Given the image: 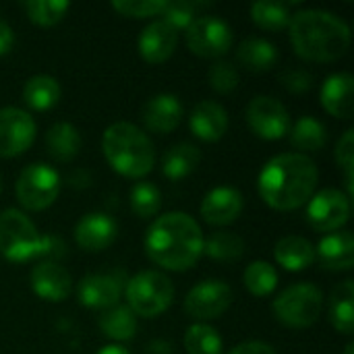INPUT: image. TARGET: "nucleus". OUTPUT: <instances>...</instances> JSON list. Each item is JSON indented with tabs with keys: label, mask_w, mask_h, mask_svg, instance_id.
<instances>
[{
	"label": "nucleus",
	"mask_w": 354,
	"mask_h": 354,
	"mask_svg": "<svg viewBox=\"0 0 354 354\" xmlns=\"http://www.w3.org/2000/svg\"><path fill=\"white\" fill-rule=\"evenodd\" d=\"M319 170L309 156L290 151L274 156L259 172L257 189L263 203L276 212H292L317 191Z\"/></svg>",
	"instance_id": "nucleus-1"
},
{
	"label": "nucleus",
	"mask_w": 354,
	"mask_h": 354,
	"mask_svg": "<svg viewBox=\"0 0 354 354\" xmlns=\"http://www.w3.org/2000/svg\"><path fill=\"white\" fill-rule=\"evenodd\" d=\"M203 230L199 222L185 212H170L149 226L145 234L147 257L168 270V272H187L203 255Z\"/></svg>",
	"instance_id": "nucleus-2"
},
{
	"label": "nucleus",
	"mask_w": 354,
	"mask_h": 354,
	"mask_svg": "<svg viewBox=\"0 0 354 354\" xmlns=\"http://www.w3.org/2000/svg\"><path fill=\"white\" fill-rule=\"evenodd\" d=\"M290 44L295 52L309 62H334L351 48L348 23L324 8H303L292 12Z\"/></svg>",
	"instance_id": "nucleus-3"
},
{
	"label": "nucleus",
	"mask_w": 354,
	"mask_h": 354,
	"mask_svg": "<svg viewBox=\"0 0 354 354\" xmlns=\"http://www.w3.org/2000/svg\"><path fill=\"white\" fill-rule=\"evenodd\" d=\"M102 151L110 168L127 178H143L156 164L151 139L133 122L110 124L102 135Z\"/></svg>",
	"instance_id": "nucleus-4"
},
{
	"label": "nucleus",
	"mask_w": 354,
	"mask_h": 354,
	"mask_svg": "<svg viewBox=\"0 0 354 354\" xmlns=\"http://www.w3.org/2000/svg\"><path fill=\"white\" fill-rule=\"evenodd\" d=\"M60 241L52 236H41L35 224L17 207H8L0 214V255L12 263H23L31 259L56 257Z\"/></svg>",
	"instance_id": "nucleus-5"
},
{
	"label": "nucleus",
	"mask_w": 354,
	"mask_h": 354,
	"mask_svg": "<svg viewBox=\"0 0 354 354\" xmlns=\"http://www.w3.org/2000/svg\"><path fill=\"white\" fill-rule=\"evenodd\" d=\"M124 297H127V307L145 319L158 317L174 301V286L170 278L162 272L156 270H145L135 274L127 286H124Z\"/></svg>",
	"instance_id": "nucleus-6"
},
{
	"label": "nucleus",
	"mask_w": 354,
	"mask_h": 354,
	"mask_svg": "<svg viewBox=\"0 0 354 354\" xmlns=\"http://www.w3.org/2000/svg\"><path fill=\"white\" fill-rule=\"evenodd\" d=\"M324 309V292L309 282H299L282 290L274 303L272 311L276 319L292 330H305L311 328Z\"/></svg>",
	"instance_id": "nucleus-7"
},
{
	"label": "nucleus",
	"mask_w": 354,
	"mask_h": 354,
	"mask_svg": "<svg viewBox=\"0 0 354 354\" xmlns=\"http://www.w3.org/2000/svg\"><path fill=\"white\" fill-rule=\"evenodd\" d=\"M17 201L27 212L48 209L60 193V174L44 162L29 164L21 170L15 185Z\"/></svg>",
	"instance_id": "nucleus-8"
},
{
	"label": "nucleus",
	"mask_w": 354,
	"mask_h": 354,
	"mask_svg": "<svg viewBox=\"0 0 354 354\" xmlns=\"http://www.w3.org/2000/svg\"><path fill=\"white\" fill-rule=\"evenodd\" d=\"M187 48L199 58H220L232 48V29L228 23L214 15H197L185 29Z\"/></svg>",
	"instance_id": "nucleus-9"
},
{
	"label": "nucleus",
	"mask_w": 354,
	"mask_h": 354,
	"mask_svg": "<svg viewBox=\"0 0 354 354\" xmlns=\"http://www.w3.org/2000/svg\"><path fill=\"white\" fill-rule=\"evenodd\" d=\"M305 218L317 232L342 230L351 218V197L338 189L315 191L305 205Z\"/></svg>",
	"instance_id": "nucleus-10"
},
{
	"label": "nucleus",
	"mask_w": 354,
	"mask_h": 354,
	"mask_svg": "<svg viewBox=\"0 0 354 354\" xmlns=\"http://www.w3.org/2000/svg\"><path fill=\"white\" fill-rule=\"evenodd\" d=\"M247 124L257 137L278 141L290 131V112L278 97L257 95L247 106Z\"/></svg>",
	"instance_id": "nucleus-11"
},
{
	"label": "nucleus",
	"mask_w": 354,
	"mask_h": 354,
	"mask_svg": "<svg viewBox=\"0 0 354 354\" xmlns=\"http://www.w3.org/2000/svg\"><path fill=\"white\" fill-rule=\"evenodd\" d=\"M232 288L222 280H203L185 297V311L197 322L222 317L232 305Z\"/></svg>",
	"instance_id": "nucleus-12"
},
{
	"label": "nucleus",
	"mask_w": 354,
	"mask_h": 354,
	"mask_svg": "<svg viewBox=\"0 0 354 354\" xmlns=\"http://www.w3.org/2000/svg\"><path fill=\"white\" fill-rule=\"evenodd\" d=\"M37 135L33 116L27 110L8 106L0 108V158H17L25 153Z\"/></svg>",
	"instance_id": "nucleus-13"
},
{
	"label": "nucleus",
	"mask_w": 354,
	"mask_h": 354,
	"mask_svg": "<svg viewBox=\"0 0 354 354\" xmlns=\"http://www.w3.org/2000/svg\"><path fill=\"white\" fill-rule=\"evenodd\" d=\"M29 282L31 290L48 303H62L64 299H68L73 290L71 274L54 259L37 261L31 270Z\"/></svg>",
	"instance_id": "nucleus-14"
},
{
	"label": "nucleus",
	"mask_w": 354,
	"mask_h": 354,
	"mask_svg": "<svg viewBox=\"0 0 354 354\" xmlns=\"http://www.w3.org/2000/svg\"><path fill=\"white\" fill-rule=\"evenodd\" d=\"M178 46V31L170 27L164 19L151 21L137 39V50L141 58L149 64H162L172 58Z\"/></svg>",
	"instance_id": "nucleus-15"
},
{
	"label": "nucleus",
	"mask_w": 354,
	"mask_h": 354,
	"mask_svg": "<svg viewBox=\"0 0 354 354\" xmlns=\"http://www.w3.org/2000/svg\"><path fill=\"white\" fill-rule=\"evenodd\" d=\"M243 205L245 201L239 189L216 187L203 197L199 214L209 226H228L234 220H239V216L243 214Z\"/></svg>",
	"instance_id": "nucleus-16"
},
{
	"label": "nucleus",
	"mask_w": 354,
	"mask_h": 354,
	"mask_svg": "<svg viewBox=\"0 0 354 354\" xmlns=\"http://www.w3.org/2000/svg\"><path fill=\"white\" fill-rule=\"evenodd\" d=\"M118 234L116 222L108 214H87L75 226V241L87 253H100L108 249Z\"/></svg>",
	"instance_id": "nucleus-17"
},
{
	"label": "nucleus",
	"mask_w": 354,
	"mask_h": 354,
	"mask_svg": "<svg viewBox=\"0 0 354 354\" xmlns=\"http://www.w3.org/2000/svg\"><path fill=\"white\" fill-rule=\"evenodd\" d=\"M141 120L147 131L166 135L172 133L183 120V104L172 93H158L141 108Z\"/></svg>",
	"instance_id": "nucleus-18"
},
{
	"label": "nucleus",
	"mask_w": 354,
	"mask_h": 354,
	"mask_svg": "<svg viewBox=\"0 0 354 354\" xmlns=\"http://www.w3.org/2000/svg\"><path fill=\"white\" fill-rule=\"evenodd\" d=\"M120 282L110 274H89L77 286L79 303L87 309L108 311L120 301Z\"/></svg>",
	"instance_id": "nucleus-19"
},
{
	"label": "nucleus",
	"mask_w": 354,
	"mask_h": 354,
	"mask_svg": "<svg viewBox=\"0 0 354 354\" xmlns=\"http://www.w3.org/2000/svg\"><path fill=\"white\" fill-rule=\"evenodd\" d=\"M315 261L330 272H348L354 266V236L351 230L326 234L315 247Z\"/></svg>",
	"instance_id": "nucleus-20"
},
{
	"label": "nucleus",
	"mask_w": 354,
	"mask_h": 354,
	"mask_svg": "<svg viewBox=\"0 0 354 354\" xmlns=\"http://www.w3.org/2000/svg\"><path fill=\"white\" fill-rule=\"evenodd\" d=\"M189 127L197 139L205 143H216L228 131V112L222 104L214 100H203L191 110Z\"/></svg>",
	"instance_id": "nucleus-21"
},
{
	"label": "nucleus",
	"mask_w": 354,
	"mask_h": 354,
	"mask_svg": "<svg viewBox=\"0 0 354 354\" xmlns=\"http://www.w3.org/2000/svg\"><path fill=\"white\" fill-rule=\"evenodd\" d=\"M353 91V75L351 73H336L324 81L322 91H319V102L330 116L340 118V120H351L354 110Z\"/></svg>",
	"instance_id": "nucleus-22"
},
{
	"label": "nucleus",
	"mask_w": 354,
	"mask_h": 354,
	"mask_svg": "<svg viewBox=\"0 0 354 354\" xmlns=\"http://www.w3.org/2000/svg\"><path fill=\"white\" fill-rule=\"evenodd\" d=\"M274 259L288 272H303L315 263V247L305 236L288 234L276 243Z\"/></svg>",
	"instance_id": "nucleus-23"
},
{
	"label": "nucleus",
	"mask_w": 354,
	"mask_h": 354,
	"mask_svg": "<svg viewBox=\"0 0 354 354\" xmlns=\"http://www.w3.org/2000/svg\"><path fill=\"white\" fill-rule=\"evenodd\" d=\"M46 149L60 164L73 162L81 151V135L71 122H56L46 133Z\"/></svg>",
	"instance_id": "nucleus-24"
},
{
	"label": "nucleus",
	"mask_w": 354,
	"mask_h": 354,
	"mask_svg": "<svg viewBox=\"0 0 354 354\" xmlns=\"http://www.w3.org/2000/svg\"><path fill=\"white\" fill-rule=\"evenodd\" d=\"M199 162H201V149L195 143L183 141V143L172 145L164 153L162 172L170 180H180V178H187L189 174H193L197 170Z\"/></svg>",
	"instance_id": "nucleus-25"
},
{
	"label": "nucleus",
	"mask_w": 354,
	"mask_h": 354,
	"mask_svg": "<svg viewBox=\"0 0 354 354\" xmlns=\"http://www.w3.org/2000/svg\"><path fill=\"white\" fill-rule=\"evenodd\" d=\"M236 60L255 73H266L278 62V48L263 37H247L239 44Z\"/></svg>",
	"instance_id": "nucleus-26"
},
{
	"label": "nucleus",
	"mask_w": 354,
	"mask_h": 354,
	"mask_svg": "<svg viewBox=\"0 0 354 354\" xmlns=\"http://www.w3.org/2000/svg\"><path fill=\"white\" fill-rule=\"evenodd\" d=\"M60 100V85L50 75H33L23 85V102L35 110L46 112L52 110Z\"/></svg>",
	"instance_id": "nucleus-27"
},
{
	"label": "nucleus",
	"mask_w": 354,
	"mask_h": 354,
	"mask_svg": "<svg viewBox=\"0 0 354 354\" xmlns=\"http://www.w3.org/2000/svg\"><path fill=\"white\" fill-rule=\"evenodd\" d=\"M330 324L336 332L351 336L354 330V282L344 280L330 297Z\"/></svg>",
	"instance_id": "nucleus-28"
},
{
	"label": "nucleus",
	"mask_w": 354,
	"mask_h": 354,
	"mask_svg": "<svg viewBox=\"0 0 354 354\" xmlns=\"http://www.w3.org/2000/svg\"><path fill=\"white\" fill-rule=\"evenodd\" d=\"M290 133V143L295 149H299L297 153H313L319 151L326 141H328V131L326 124H322L317 118L313 116H303L297 120V124L288 131Z\"/></svg>",
	"instance_id": "nucleus-29"
},
{
	"label": "nucleus",
	"mask_w": 354,
	"mask_h": 354,
	"mask_svg": "<svg viewBox=\"0 0 354 354\" xmlns=\"http://www.w3.org/2000/svg\"><path fill=\"white\" fill-rule=\"evenodd\" d=\"M100 330L114 342H127L137 332V315L127 305H116L100 315Z\"/></svg>",
	"instance_id": "nucleus-30"
},
{
	"label": "nucleus",
	"mask_w": 354,
	"mask_h": 354,
	"mask_svg": "<svg viewBox=\"0 0 354 354\" xmlns=\"http://www.w3.org/2000/svg\"><path fill=\"white\" fill-rule=\"evenodd\" d=\"M249 15L251 21L266 31H282L290 25L292 19V10L288 2H270V0L253 2Z\"/></svg>",
	"instance_id": "nucleus-31"
},
{
	"label": "nucleus",
	"mask_w": 354,
	"mask_h": 354,
	"mask_svg": "<svg viewBox=\"0 0 354 354\" xmlns=\"http://www.w3.org/2000/svg\"><path fill=\"white\" fill-rule=\"evenodd\" d=\"M243 282H245V288L253 295V297H270L276 286H278V272L272 263L263 261V259H257L253 263L247 266L245 274H243Z\"/></svg>",
	"instance_id": "nucleus-32"
},
{
	"label": "nucleus",
	"mask_w": 354,
	"mask_h": 354,
	"mask_svg": "<svg viewBox=\"0 0 354 354\" xmlns=\"http://www.w3.org/2000/svg\"><path fill=\"white\" fill-rule=\"evenodd\" d=\"M203 253L209 255L216 261H236L245 255V241L228 230L214 232L205 243H203Z\"/></svg>",
	"instance_id": "nucleus-33"
},
{
	"label": "nucleus",
	"mask_w": 354,
	"mask_h": 354,
	"mask_svg": "<svg viewBox=\"0 0 354 354\" xmlns=\"http://www.w3.org/2000/svg\"><path fill=\"white\" fill-rule=\"evenodd\" d=\"M224 342L220 334L207 324H193L185 334L187 354H222Z\"/></svg>",
	"instance_id": "nucleus-34"
},
{
	"label": "nucleus",
	"mask_w": 354,
	"mask_h": 354,
	"mask_svg": "<svg viewBox=\"0 0 354 354\" xmlns=\"http://www.w3.org/2000/svg\"><path fill=\"white\" fill-rule=\"evenodd\" d=\"M23 8L33 25L52 27L62 21L71 4L64 0H31V2H25Z\"/></svg>",
	"instance_id": "nucleus-35"
},
{
	"label": "nucleus",
	"mask_w": 354,
	"mask_h": 354,
	"mask_svg": "<svg viewBox=\"0 0 354 354\" xmlns=\"http://www.w3.org/2000/svg\"><path fill=\"white\" fill-rule=\"evenodd\" d=\"M162 207V193L160 189L149 183L141 180L131 189V209L139 218H153Z\"/></svg>",
	"instance_id": "nucleus-36"
},
{
	"label": "nucleus",
	"mask_w": 354,
	"mask_h": 354,
	"mask_svg": "<svg viewBox=\"0 0 354 354\" xmlns=\"http://www.w3.org/2000/svg\"><path fill=\"white\" fill-rule=\"evenodd\" d=\"M205 6L209 4L207 2H166L162 17L170 27L180 31V29H187L195 21L197 12Z\"/></svg>",
	"instance_id": "nucleus-37"
},
{
	"label": "nucleus",
	"mask_w": 354,
	"mask_h": 354,
	"mask_svg": "<svg viewBox=\"0 0 354 354\" xmlns=\"http://www.w3.org/2000/svg\"><path fill=\"white\" fill-rule=\"evenodd\" d=\"M112 8L129 19H147V17H162L166 2L164 0H114Z\"/></svg>",
	"instance_id": "nucleus-38"
},
{
	"label": "nucleus",
	"mask_w": 354,
	"mask_h": 354,
	"mask_svg": "<svg viewBox=\"0 0 354 354\" xmlns=\"http://www.w3.org/2000/svg\"><path fill=\"white\" fill-rule=\"evenodd\" d=\"M207 79H209L212 89L218 91V93H232L239 87V81H241L236 66L232 62H228V60L214 62L212 68H209Z\"/></svg>",
	"instance_id": "nucleus-39"
},
{
	"label": "nucleus",
	"mask_w": 354,
	"mask_h": 354,
	"mask_svg": "<svg viewBox=\"0 0 354 354\" xmlns=\"http://www.w3.org/2000/svg\"><path fill=\"white\" fill-rule=\"evenodd\" d=\"M334 158L338 166L344 170V183H346V195L353 197V160H354V131L348 129L336 143Z\"/></svg>",
	"instance_id": "nucleus-40"
},
{
	"label": "nucleus",
	"mask_w": 354,
	"mask_h": 354,
	"mask_svg": "<svg viewBox=\"0 0 354 354\" xmlns=\"http://www.w3.org/2000/svg\"><path fill=\"white\" fill-rule=\"evenodd\" d=\"M282 85L292 93H305L313 87V77H311V73H307L303 68L288 71L282 75Z\"/></svg>",
	"instance_id": "nucleus-41"
},
{
	"label": "nucleus",
	"mask_w": 354,
	"mask_h": 354,
	"mask_svg": "<svg viewBox=\"0 0 354 354\" xmlns=\"http://www.w3.org/2000/svg\"><path fill=\"white\" fill-rule=\"evenodd\" d=\"M230 354H276V351L268 344V342H261V340H249V342H243L239 346H234Z\"/></svg>",
	"instance_id": "nucleus-42"
},
{
	"label": "nucleus",
	"mask_w": 354,
	"mask_h": 354,
	"mask_svg": "<svg viewBox=\"0 0 354 354\" xmlns=\"http://www.w3.org/2000/svg\"><path fill=\"white\" fill-rule=\"evenodd\" d=\"M15 46V33H12V27L0 19V56L8 54Z\"/></svg>",
	"instance_id": "nucleus-43"
},
{
	"label": "nucleus",
	"mask_w": 354,
	"mask_h": 354,
	"mask_svg": "<svg viewBox=\"0 0 354 354\" xmlns=\"http://www.w3.org/2000/svg\"><path fill=\"white\" fill-rule=\"evenodd\" d=\"M97 354H131L127 348H122L120 344H108V346H104V348H100V353Z\"/></svg>",
	"instance_id": "nucleus-44"
},
{
	"label": "nucleus",
	"mask_w": 354,
	"mask_h": 354,
	"mask_svg": "<svg viewBox=\"0 0 354 354\" xmlns=\"http://www.w3.org/2000/svg\"><path fill=\"white\" fill-rule=\"evenodd\" d=\"M344 354H354V344H346V348H344Z\"/></svg>",
	"instance_id": "nucleus-45"
},
{
	"label": "nucleus",
	"mask_w": 354,
	"mask_h": 354,
	"mask_svg": "<svg viewBox=\"0 0 354 354\" xmlns=\"http://www.w3.org/2000/svg\"><path fill=\"white\" fill-rule=\"evenodd\" d=\"M0 191H2V187H0Z\"/></svg>",
	"instance_id": "nucleus-46"
}]
</instances>
